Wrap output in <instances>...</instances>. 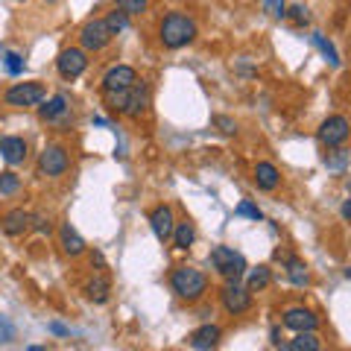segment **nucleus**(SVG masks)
<instances>
[{"mask_svg": "<svg viewBox=\"0 0 351 351\" xmlns=\"http://www.w3.org/2000/svg\"><path fill=\"white\" fill-rule=\"evenodd\" d=\"M106 106L117 114L126 117H141L149 108V85L144 80H138L132 88H123V91H112L106 94Z\"/></svg>", "mask_w": 351, "mask_h": 351, "instance_id": "f257e3e1", "label": "nucleus"}, {"mask_svg": "<svg viewBox=\"0 0 351 351\" xmlns=\"http://www.w3.org/2000/svg\"><path fill=\"white\" fill-rule=\"evenodd\" d=\"M196 38V21L188 18L184 12H170L164 15V21L158 24V41L167 50H182Z\"/></svg>", "mask_w": 351, "mask_h": 351, "instance_id": "f03ea898", "label": "nucleus"}, {"mask_svg": "<svg viewBox=\"0 0 351 351\" xmlns=\"http://www.w3.org/2000/svg\"><path fill=\"white\" fill-rule=\"evenodd\" d=\"M170 287L184 302H199L205 295V290H208V278H205L202 269L188 267V263H184V267H176L170 272Z\"/></svg>", "mask_w": 351, "mask_h": 351, "instance_id": "7ed1b4c3", "label": "nucleus"}, {"mask_svg": "<svg viewBox=\"0 0 351 351\" xmlns=\"http://www.w3.org/2000/svg\"><path fill=\"white\" fill-rule=\"evenodd\" d=\"M208 261H211V267L226 281H240V278H243V272L249 269L246 267V258L240 255V252H234L232 246H214L211 255H208Z\"/></svg>", "mask_w": 351, "mask_h": 351, "instance_id": "20e7f679", "label": "nucleus"}, {"mask_svg": "<svg viewBox=\"0 0 351 351\" xmlns=\"http://www.w3.org/2000/svg\"><path fill=\"white\" fill-rule=\"evenodd\" d=\"M71 167V152L64 149L62 144H47L41 149L38 156V170L44 176H50V179H56V176H64Z\"/></svg>", "mask_w": 351, "mask_h": 351, "instance_id": "39448f33", "label": "nucleus"}, {"mask_svg": "<svg viewBox=\"0 0 351 351\" xmlns=\"http://www.w3.org/2000/svg\"><path fill=\"white\" fill-rule=\"evenodd\" d=\"M3 100H6V106H15V108L41 106V100H44V85L41 82H15L3 94Z\"/></svg>", "mask_w": 351, "mask_h": 351, "instance_id": "423d86ee", "label": "nucleus"}, {"mask_svg": "<svg viewBox=\"0 0 351 351\" xmlns=\"http://www.w3.org/2000/svg\"><path fill=\"white\" fill-rule=\"evenodd\" d=\"M219 302H223V307L232 316H240L252 307V293L240 281H226V287L219 290Z\"/></svg>", "mask_w": 351, "mask_h": 351, "instance_id": "0eeeda50", "label": "nucleus"}, {"mask_svg": "<svg viewBox=\"0 0 351 351\" xmlns=\"http://www.w3.org/2000/svg\"><path fill=\"white\" fill-rule=\"evenodd\" d=\"M348 120L343 117V114H334V117H328V120H322V126L316 129V138L322 141V144L328 147V149H334V147H343L346 141H348Z\"/></svg>", "mask_w": 351, "mask_h": 351, "instance_id": "6e6552de", "label": "nucleus"}, {"mask_svg": "<svg viewBox=\"0 0 351 351\" xmlns=\"http://www.w3.org/2000/svg\"><path fill=\"white\" fill-rule=\"evenodd\" d=\"M80 41H82V50H106L108 41H112V32H108L106 21L103 18H91L88 24H82L80 29Z\"/></svg>", "mask_w": 351, "mask_h": 351, "instance_id": "1a4fd4ad", "label": "nucleus"}, {"mask_svg": "<svg viewBox=\"0 0 351 351\" xmlns=\"http://www.w3.org/2000/svg\"><path fill=\"white\" fill-rule=\"evenodd\" d=\"M88 68V56L82 47H64L56 59V71L62 80H76V76H82Z\"/></svg>", "mask_w": 351, "mask_h": 351, "instance_id": "9d476101", "label": "nucleus"}, {"mask_svg": "<svg viewBox=\"0 0 351 351\" xmlns=\"http://www.w3.org/2000/svg\"><path fill=\"white\" fill-rule=\"evenodd\" d=\"M138 82V71L132 64H114L108 68L103 76V94H112V91H123V88H132Z\"/></svg>", "mask_w": 351, "mask_h": 351, "instance_id": "9b49d317", "label": "nucleus"}, {"mask_svg": "<svg viewBox=\"0 0 351 351\" xmlns=\"http://www.w3.org/2000/svg\"><path fill=\"white\" fill-rule=\"evenodd\" d=\"M173 226H176V219H173V208L170 205H156L149 211V228H152V234H156L161 243H167V240L173 237Z\"/></svg>", "mask_w": 351, "mask_h": 351, "instance_id": "f8f14e48", "label": "nucleus"}, {"mask_svg": "<svg viewBox=\"0 0 351 351\" xmlns=\"http://www.w3.org/2000/svg\"><path fill=\"white\" fill-rule=\"evenodd\" d=\"M284 325L295 334H304V331H316L319 319H316V313L307 311V307H290V311H284Z\"/></svg>", "mask_w": 351, "mask_h": 351, "instance_id": "ddd939ff", "label": "nucleus"}, {"mask_svg": "<svg viewBox=\"0 0 351 351\" xmlns=\"http://www.w3.org/2000/svg\"><path fill=\"white\" fill-rule=\"evenodd\" d=\"M0 228H3V234H9V237L27 234L32 228V214L24 211V208H12V211L3 214V219H0Z\"/></svg>", "mask_w": 351, "mask_h": 351, "instance_id": "4468645a", "label": "nucleus"}, {"mask_svg": "<svg viewBox=\"0 0 351 351\" xmlns=\"http://www.w3.org/2000/svg\"><path fill=\"white\" fill-rule=\"evenodd\" d=\"M0 156H3L6 164H12V167L24 164L27 161V141L18 135H3L0 138Z\"/></svg>", "mask_w": 351, "mask_h": 351, "instance_id": "2eb2a0df", "label": "nucleus"}, {"mask_svg": "<svg viewBox=\"0 0 351 351\" xmlns=\"http://www.w3.org/2000/svg\"><path fill=\"white\" fill-rule=\"evenodd\" d=\"M59 243H62V252H64L68 258H80V255H85V240L80 237V232H76L71 223H64V226H62Z\"/></svg>", "mask_w": 351, "mask_h": 351, "instance_id": "dca6fc26", "label": "nucleus"}, {"mask_svg": "<svg viewBox=\"0 0 351 351\" xmlns=\"http://www.w3.org/2000/svg\"><path fill=\"white\" fill-rule=\"evenodd\" d=\"M38 114H41V120H62V117H68L71 114V100H68V94H53L50 100H47V106H41L38 108Z\"/></svg>", "mask_w": 351, "mask_h": 351, "instance_id": "f3484780", "label": "nucleus"}, {"mask_svg": "<svg viewBox=\"0 0 351 351\" xmlns=\"http://www.w3.org/2000/svg\"><path fill=\"white\" fill-rule=\"evenodd\" d=\"M278 182H281V173H278L276 164H269V161H258L255 164V184L261 191H276Z\"/></svg>", "mask_w": 351, "mask_h": 351, "instance_id": "a211bd4d", "label": "nucleus"}, {"mask_svg": "<svg viewBox=\"0 0 351 351\" xmlns=\"http://www.w3.org/2000/svg\"><path fill=\"white\" fill-rule=\"evenodd\" d=\"M217 343H219V328L217 325H202L191 334V346L196 351H211V348H217Z\"/></svg>", "mask_w": 351, "mask_h": 351, "instance_id": "6ab92c4d", "label": "nucleus"}, {"mask_svg": "<svg viewBox=\"0 0 351 351\" xmlns=\"http://www.w3.org/2000/svg\"><path fill=\"white\" fill-rule=\"evenodd\" d=\"M108 293H112V281H108L106 276H94L85 284V295H88V302H94V304H106Z\"/></svg>", "mask_w": 351, "mask_h": 351, "instance_id": "aec40b11", "label": "nucleus"}, {"mask_svg": "<svg viewBox=\"0 0 351 351\" xmlns=\"http://www.w3.org/2000/svg\"><path fill=\"white\" fill-rule=\"evenodd\" d=\"M284 269H287V278L295 287H307L311 284V272H307V263L299 258H284Z\"/></svg>", "mask_w": 351, "mask_h": 351, "instance_id": "412c9836", "label": "nucleus"}, {"mask_svg": "<svg viewBox=\"0 0 351 351\" xmlns=\"http://www.w3.org/2000/svg\"><path fill=\"white\" fill-rule=\"evenodd\" d=\"M170 240L176 243V249H191L193 240H196V226L191 223V219H182V223L173 226V237Z\"/></svg>", "mask_w": 351, "mask_h": 351, "instance_id": "4be33fe9", "label": "nucleus"}, {"mask_svg": "<svg viewBox=\"0 0 351 351\" xmlns=\"http://www.w3.org/2000/svg\"><path fill=\"white\" fill-rule=\"evenodd\" d=\"M243 276H246V290H249V293H261V290L269 284V278H272V276H269V267H255V269H246Z\"/></svg>", "mask_w": 351, "mask_h": 351, "instance_id": "5701e85b", "label": "nucleus"}, {"mask_svg": "<svg viewBox=\"0 0 351 351\" xmlns=\"http://www.w3.org/2000/svg\"><path fill=\"white\" fill-rule=\"evenodd\" d=\"M290 351H319V337H316L313 331L295 334L290 339Z\"/></svg>", "mask_w": 351, "mask_h": 351, "instance_id": "b1692460", "label": "nucleus"}, {"mask_svg": "<svg viewBox=\"0 0 351 351\" xmlns=\"http://www.w3.org/2000/svg\"><path fill=\"white\" fill-rule=\"evenodd\" d=\"M313 44H316V47H319L322 50V56H325V62L328 64H331V68H337V64H339V53H337V47H334V44L331 41H328L325 36H322V32H313Z\"/></svg>", "mask_w": 351, "mask_h": 351, "instance_id": "393cba45", "label": "nucleus"}, {"mask_svg": "<svg viewBox=\"0 0 351 351\" xmlns=\"http://www.w3.org/2000/svg\"><path fill=\"white\" fill-rule=\"evenodd\" d=\"M325 161V167L328 170H337V173H343L346 170V164H348V149H343V147H334L328 156L322 158Z\"/></svg>", "mask_w": 351, "mask_h": 351, "instance_id": "a878e982", "label": "nucleus"}, {"mask_svg": "<svg viewBox=\"0 0 351 351\" xmlns=\"http://www.w3.org/2000/svg\"><path fill=\"white\" fill-rule=\"evenodd\" d=\"M103 21H106V27H108V32H112V36H117V32L129 29V15H123L120 9H114V12H108Z\"/></svg>", "mask_w": 351, "mask_h": 351, "instance_id": "bb28decb", "label": "nucleus"}, {"mask_svg": "<svg viewBox=\"0 0 351 351\" xmlns=\"http://www.w3.org/2000/svg\"><path fill=\"white\" fill-rule=\"evenodd\" d=\"M3 68H6L9 76H18L21 71H24V56H21V53H15V50H6V53H3Z\"/></svg>", "mask_w": 351, "mask_h": 351, "instance_id": "cd10ccee", "label": "nucleus"}, {"mask_svg": "<svg viewBox=\"0 0 351 351\" xmlns=\"http://www.w3.org/2000/svg\"><path fill=\"white\" fill-rule=\"evenodd\" d=\"M114 6H117L123 15H129V18L147 12V0H114Z\"/></svg>", "mask_w": 351, "mask_h": 351, "instance_id": "c85d7f7f", "label": "nucleus"}, {"mask_svg": "<svg viewBox=\"0 0 351 351\" xmlns=\"http://www.w3.org/2000/svg\"><path fill=\"white\" fill-rule=\"evenodd\" d=\"M18 188H21L18 173H12V170L0 173V193H3V196H12V193H18Z\"/></svg>", "mask_w": 351, "mask_h": 351, "instance_id": "c756f323", "label": "nucleus"}, {"mask_svg": "<svg viewBox=\"0 0 351 351\" xmlns=\"http://www.w3.org/2000/svg\"><path fill=\"white\" fill-rule=\"evenodd\" d=\"M261 6H263V12H267L269 18H284L287 15V3H284V0H261Z\"/></svg>", "mask_w": 351, "mask_h": 351, "instance_id": "7c9ffc66", "label": "nucleus"}, {"mask_svg": "<svg viewBox=\"0 0 351 351\" xmlns=\"http://www.w3.org/2000/svg\"><path fill=\"white\" fill-rule=\"evenodd\" d=\"M284 18H290L293 21V24H307V21H311V9H307V6H302V3H295V6H290L287 9V15H284Z\"/></svg>", "mask_w": 351, "mask_h": 351, "instance_id": "2f4dec72", "label": "nucleus"}, {"mask_svg": "<svg viewBox=\"0 0 351 351\" xmlns=\"http://www.w3.org/2000/svg\"><path fill=\"white\" fill-rule=\"evenodd\" d=\"M234 214H237V217H249V219H255V223H258V219H263L261 208H258L255 202H249V199H243V202H240V205L234 208Z\"/></svg>", "mask_w": 351, "mask_h": 351, "instance_id": "473e14b6", "label": "nucleus"}, {"mask_svg": "<svg viewBox=\"0 0 351 351\" xmlns=\"http://www.w3.org/2000/svg\"><path fill=\"white\" fill-rule=\"evenodd\" d=\"M214 126L223 132V135H234V132H237V123H234L232 117H226V114H217L214 117Z\"/></svg>", "mask_w": 351, "mask_h": 351, "instance_id": "72a5a7b5", "label": "nucleus"}, {"mask_svg": "<svg viewBox=\"0 0 351 351\" xmlns=\"http://www.w3.org/2000/svg\"><path fill=\"white\" fill-rule=\"evenodd\" d=\"M12 339H15V325L6 316H0V343H12Z\"/></svg>", "mask_w": 351, "mask_h": 351, "instance_id": "f704fd0d", "label": "nucleus"}, {"mask_svg": "<svg viewBox=\"0 0 351 351\" xmlns=\"http://www.w3.org/2000/svg\"><path fill=\"white\" fill-rule=\"evenodd\" d=\"M32 228L36 232H41V234H50V217H44V214H32Z\"/></svg>", "mask_w": 351, "mask_h": 351, "instance_id": "c9c22d12", "label": "nucleus"}, {"mask_svg": "<svg viewBox=\"0 0 351 351\" xmlns=\"http://www.w3.org/2000/svg\"><path fill=\"white\" fill-rule=\"evenodd\" d=\"M50 331L56 334V337H68V334H71V328H64L62 322H50Z\"/></svg>", "mask_w": 351, "mask_h": 351, "instance_id": "e433bc0d", "label": "nucleus"}, {"mask_svg": "<svg viewBox=\"0 0 351 351\" xmlns=\"http://www.w3.org/2000/svg\"><path fill=\"white\" fill-rule=\"evenodd\" d=\"M91 267H100V269L106 267V258H103V252H97V249L91 252Z\"/></svg>", "mask_w": 351, "mask_h": 351, "instance_id": "4c0bfd02", "label": "nucleus"}, {"mask_svg": "<svg viewBox=\"0 0 351 351\" xmlns=\"http://www.w3.org/2000/svg\"><path fill=\"white\" fill-rule=\"evenodd\" d=\"M339 214H343V219H348V217H351V202H348V199L343 202V211H339Z\"/></svg>", "mask_w": 351, "mask_h": 351, "instance_id": "58836bf2", "label": "nucleus"}, {"mask_svg": "<svg viewBox=\"0 0 351 351\" xmlns=\"http://www.w3.org/2000/svg\"><path fill=\"white\" fill-rule=\"evenodd\" d=\"M27 351H47V348H44V346H29Z\"/></svg>", "mask_w": 351, "mask_h": 351, "instance_id": "ea45409f", "label": "nucleus"}]
</instances>
